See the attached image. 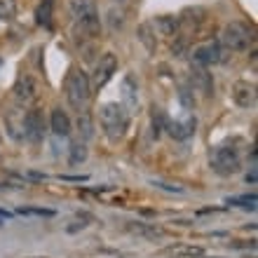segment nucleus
<instances>
[{
    "mask_svg": "<svg viewBox=\"0 0 258 258\" xmlns=\"http://www.w3.org/2000/svg\"><path fill=\"white\" fill-rule=\"evenodd\" d=\"M99 124H101L106 139L117 143V141H122L129 129V113L124 110L122 103H117V101L103 103L101 108H99Z\"/></svg>",
    "mask_w": 258,
    "mask_h": 258,
    "instance_id": "nucleus-1",
    "label": "nucleus"
},
{
    "mask_svg": "<svg viewBox=\"0 0 258 258\" xmlns=\"http://www.w3.org/2000/svg\"><path fill=\"white\" fill-rule=\"evenodd\" d=\"M63 92H66V99L73 110H78V113L87 110L89 96H92V82H89L87 73H85L82 68H73V71L66 75Z\"/></svg>",
    "mask_w": 258,
    "mask_h": 258,
    "instance_id": "nucleus-2",
    "label": "nucleus"
},
{
    "mask_svg": "<svg viewBox=\"0 0 258 258\" xmlns=\"http://www.w3.org/2000/svg\"><path fill=\"white\" fill-rule=\"evenodd\" d=\"M209 167L218 176H232L242 169V157L232 146H216L209 153Z\"/></svg>",
    "mask_w": 258,
    "mask_h": 258,
    "instance_id": "nucleus-3",
    "label": "nucleus"
},
{
    "mask_svg": "<svg viewBox=\"0 0 258 258\" xmlns=\"http://www.w3.org/2000/svg\"><path fill=\"white\" fill-rule=\"evenodd\" d=\"M221 45L225 49H230V52H244L249 47V42L253 40L251 35V28L242 24V21H230V24H225L221 28Z\"/></svg>",
    "mask_w": 258,
    "mask_h": 258,
    "instance_id": "nucleus-4",
    "label": "nucleus"
},
{
    "mask_svg": "<svg viewBox=\"0 0 258 258\" xmlns=\"http://www.w3.org/2000/svg\"><path fill=\"white\" fill-rule=\"evenodd\" d=\"M190 59H192V63L200 66V68H207V66L218 63L221 61V45H218V40L197 42L195 47L190 49Z\"/></svg>",
    "mask_w": 258,
    "mask_h": 258,
    "instance_id": "nucleus-5",
    "label": "nucleus"
},
{
    "mask_svg": "<svg viewBox=\"0 0 258 258\" xmlns=\"http://www.w3.org/2000/svg\"><path fill=\"white\" fill-rule=\"evenodd\" d=\"M14 99L19 106H33L38 101V82L28 73L19 75V80L14 85Z\"/></svg>",
    "mask_w": 258,
    "mask_h": 258,
    "instance_id": "nucleus-6",
    "label": "nucleus"
},
{
    "mask_svg": "<svg viewBox=\"0 0 258 258\" xmlns=\"http://www.w3.org/2000/svg\"><path fill=\"white\" fill-rule=\"evenodd\" d=\"M24 136L28 141H40L45 136V117L40 108H28L24 113Z\"/></svg>",
    "mask_w": 258,
    "mask_h": 258,
    "instance_id": "nucleus-7",
    "label": "nucleus"
},
{
    "mask_svg": "<svg viewBox=\"0 0 258 258\" xmlns=\"http://www.w3.org/2000/svg\"><path fill=\"white\" fill-rule=\"evenodd\" d=\"M75 33H78V38H99L101 35V19H99L94 7H89L82 17H78Z\"/></svg>",
    "mask_w": 258,
    "mask_h": 258,
    "instance_id": "nucleus-8",
    "label": "nucleus"
},
{
    "mask_svg": "<svg viewBox=\"0 0 258 258\" xmlns=\"http://www.w3.org/2000/svg\"><path fill=\"white\" fill-rule=\"evenodd\" d=\"M115 71H117V56L110 54V52H106V54L99 59L96 68H94V87L101 89L103 85H106V82L115 75Z\"/></svg>",
    "mask_w": 258,
    "mask_h": 258,
    "instance_id": "nucleus-9",
    "label": "nucleus"
},
{
    "mask_svg": "<svg viewBox=\"0 0 258 258\" xmlns=\"http://www.w3.org/2000/svg\"><path fill=\"white\" fill-rule=\"evenodd\" d=\"M195 127H197V120H195L192 113H185L183 117L171 120V122L167 124L171 139H176V141H185V139H190V136L195 134Z\"/></svg>",
    "mask_w": 258,
    "mask_h": 258,
    "instance_id": "nucleus-10",
    "label": "nucleus"
},
{
    "mask_svg": "<svg viewBox=\"0 0 258 258\" xmlns=\"http://www.w3.org/2000/svg\"><path fill=\"white\" fill-rule=\"evenodd\" d=\"M232 99L239 108H253L256 106V85L246 80H239L232 85Z\"/></svg>",
    "mask_w": 258,
    "mask_h": 258,
    "instance_id": "nucleus-11",
    "label": "nucleus"
},
{
    "mask_svg": "<svg viewBox=\"0 0 258 258\" xmlns=\"http://www.w3.org/2000/svg\"><path fill=\"white\" fill-rule=\"evenodd\" d=\"M190 82H192V89L200 92L204 99H211L214 96V78L207 68H200V66H192L190 71Z\"/></svg>",
    "mask_w": 258,
    "mask_h": 258,
    "instance_id": "nucleus-12",
    "label": "nucleus"
},
{
    "mask_svg": "<svg viewBox=\"0 0 258 258\" xmlns=\"http://www.w3.org/2000/svg\"><path fill=\"white\" fill-rule=\"evenodd\" d=\"M153 31H157V35H164V38H176L178 35V17H171V14H162V17H155V21L150 24Z\"/></svg>",
    "mask_w": 258,
    "mask_h": 258,
    "instance_id": "nucleus-13",
    "label": "nucleus"
},
{
    "mask_svg": "<svg viewBox=\"0 0 258 258\" xmlns=\"http://www.w3.org/2000/svg\"><path fill=\"white\" fill-rule=\"evenodd\" d=\"M49 129L54 132V136H61V139H66L68 134H71V117H68L66 110L61 108H52V113H49Z\"/></svg>",
    "mask_w": 258,
    "mask_h": 258,
    "instance_id": "nucleus-14",
    "label": "nucleus"
},
{
    "mask_svg": "<svg viewBox=\"0 0 258 258\" xmlns=\"http://www.w3.org/2000/svg\"><path fill=\"white\" fill-rule=\"evenodd\" d=\"M136 92H139V87H136L134 78L127 75L124 82H122V106H124V110H127L129 115L136 113V108H139V94H136Z\"/></svg>",
    "mask_w": 258,
    "mask_h": 258,
    "instance_id": "nucleus-15",
    "label": "nucleus"
},
{
    "mask_svg": "<svg viewBox=\"0 0 258 258\" xmlns=\"http://www.w3.org/2000/svg\"><path fill=\"white\" fill-rule=\"evenodd\" d=\"M52 17H54V0H40L35 10V21L42 28H52Z\"/></svg>",
    "mask_w": 258,
    "mask_h": 258,
    "instance_id": "nucleus-16",
    "label": "nucleus"
},
{
    "mask_svg": "<svg viewBox=\"0 0 258 258\" xmlns=\"http://www.w3.org/2000/svg\"><path fill=\"white\" fill-rule=\"evenodd\" d=\"M78 129H80L82 141H87V139H92V134H94V124H92V115H89L87 110H82V113H78Z\"/></svg>",
    "mask_w": 258,
    "mask_h": 258,
    "instance_id": "nucleus-17",
    "label": "nucleus"
},
{
    "mask_svg": "<svg viewBox=\"0 0 258 258\" xmlns=\"http://www.w3.org/2000/svg\"><path fill=\"white\" fill-rule=\"evenodd\" d=\"M136 33H139V40L146 45V49H148V52H155V49H157V42H155V33H153L150 24H141Z\"/></svg>",
    "mask_w": 258,
    "mask_h": 258,
    "instance_id": "nucleus-18",
    "label": "nucleus"
},
{
    "mask_svg": "<svg viewBox=\"0 0 258 258\" xmlns=\"http://www.w3.org/2000/svg\"><path fill=\"white\" fill-rule=\"evenodd\" d=\"M202 19H204V10L202 7H192V10H185L183 17L178 19V24H192V28H195Z\"/></svg>",
    "mask_w": 258,
    "mask_h": 258,
    "instance_id": "nucleus-19",
    "label": "nucleus"
},
{
    "mask_svg": "<svg viewBox=\"0 0 258 258\" xmlns=\"http://www.w3.org/2000/svg\"><path fill=\"white\" fill-rule=\"evenodd\" d=\"M17 17V3L14 0H0V21H12Z\"/></svg>",
    "mask_w": 258,
    "mask_h": 258,
    "instance_id": "nucleus-20",
    "label": "nucleus"
},
{
    "mask_svg": "<svg viewBox=\"0 0 258 258\" xmlns=\"http://www.w3.org/2000/svg\"><path fill=\"white\" fill-rule=\"evenodd\" d=\"M85 160H87V148H85V143H73V146H71V164L85 162Z\"/></svg>",
    "mask_w": 258,
    "mask_h": 258,
    "instance_id": "nucleus-21",
    "label": "nucleus"
},
{
    "mask_svg": "<svg viewBox=\"0 0 258 258\" xmlns=\"http://www.w3.org/2000/svg\"><path fill=\"white\" fill-rule=\"evenodd\" d=\"M228 204H237L244 209H256V195H242V197H230Z\"/></svg>",
    "mask_w": 258,
    "mask_h": 258,
    "instance_id": "nucleus-22",
    "label": "nucleus"
},
{
    "mask_svg": "<svg viewBox=\"0 0 258 258\" xmlns=\"http://www.w3.org/2000/svg\"><path fill=\"white\" fill-rule=\"evenodd\" d=\"M108 19H110V28H113V31H115V28H122L124 12H122V10H115V7H113V10L108 12Z\"/></svg>",
    "mask_w": 258,
    "mask_h": 258,
    "instance_id": "nucleus-23",
    "label": "nucleus"
},
{
    "mask_svg": "<svg viewBox=\"0 0 258 258\" xmlns=\"http://www.w3.org/2000/svg\"><path fill=\"white\" fill-rule=\"evenodd\" d=\"M89 7H92V5H89L87 0H71V12H73L75 19H78V17H82Z\"/></svg>",
    "mask_w": 258,
    "mask_h": 258,
    "instance_id": "nucleus-24",
    "label": "nucleus"
},
{
    "mask_svg": "<svg viewBox=\"0 0 258 258\" xmlns=\"http://www.w3.org/2000/svg\"><path fill=\"white\" fill-rule=\"evenodd\" d=\"M19 214H31V216H54L52 209H19Z\"/></svg>",
    "mask_w": 258,
    "mask_h": 258,
    "instance_id": "nucleus-25",
    "label": "nucleus"
},
{
    "mask_svg": "<svg viewBox=\"0 0 258 258\" xmlns=\"http://www.w3.org/2000/svg\"><path fill=\"white\" fill-rule=\"evenodd\" d=\"M181 253H185V256H202V249L200 246H183Z\"/></svg>",
    "mask_w": 258,
    "mask_h": 258,
    "instance_id": "nucleus-26",
    "label": "nucleus"
},
{
    "mask_svg": "<svg viewBox=\"0 0 258 258\" xmlns=\"http://www.w3.org/2000/svg\"><path fill=\"white\" fill-rule=\"evenodd\" d=\"M63 181H78V183H80V181H87V176H61Z\"/></svg>",
    "mask_w": 258,
    "mask_h": 258,
    "instance_id": "nucleus-27",
    "label": "nucleus"
},
{
    "mask_svg": "<svg viewBox=\"0 0 258 258\" xmlns=\"http://www.w3.org/2000/svg\"><path fill=\"white\" fill-rule=\"evenodd\" d=\"M0 218H10V211H5V209H0Z\"/></svg>",
    "mask_w": 258,
    "mask_h": 258,
    "instance_id": "nucleus-28",
    "label": "nucleus"
},
{
    "mask_svg": "<svg viewBox=\"0 0 258 258\" xmlns=\"http://www.w3.org/2000/svg\"><path fill=\"white\" fill-rule=\"evenodd\" d=\"M120 3H122V0H120Z\"/></svg>",
    "mask_w": 258,
    "mask_h": 258,
    "instance_id": "nucleus-29",
    "label": "nucleus"
}]
</instances>
